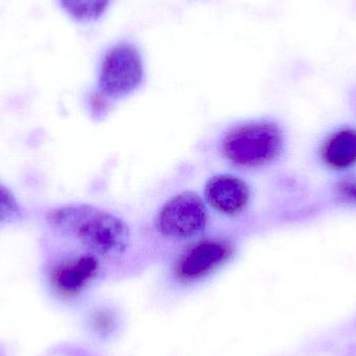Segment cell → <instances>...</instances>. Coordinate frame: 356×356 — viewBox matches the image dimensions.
<instances>
[{
  "label": "cell",
  "instance_id": "cell-1",
  "mask_svg": "<svg viewBox=\"0 0 356 356\" xmlns=\"http://www.w3.org/2000/svg\"><path fill=\"white\" fill-rule=\"evenodd\" d=\"M48 236L74 243L96 257H117L127 250L129 229L108 211L91 205H64L44 213Z\"/></svg>",
  "mask_w": 356,
  "mask_h": 356
},
{
  "label": "cell",
  "instance_id": "cell-5",
  "mask_svg": "<svg viewBox=\"0 0 356 356\" xmlns=\"http://www.w3.org/2000/svg\"><path fill=\"white\" fill-rule=\"evenodd\" d=\"M207 223L204 202L192 192L181 193L167 201L156 218L161 234L177 240L197 236L204 230Z\"/></svg>",
  "mask_w": 356,
  "mask_h": 356
},
{
  "label": "cell",
  "instance_id": "cell-4",
  "mask_svg": "<svg viewBox=\"0 0 356 356\" xmlns=\"http://www.w3.org/2000/svg\"><path fill=\"white\" fill-rule=\"evenodd\" d=\"M47 249L48 280L60 296L72 298L81 294L99 272V259L92 253L60 254Z\"/></svg>",
  "mask_w": 356,
  "mask_h": 356
},
{
  "label": "cell",
  "instance_id": "cell-12",
  "mask_svg": "<svg viewBox=\"0 0 356 356\" xmlns=\"http://www.w3.org/2000/svg\"><path fill=\"white\" fill-rule=\"evenodd\" d=\"M338 192L343 198L356 203V179H345L338 184Z\"/></svg>",
  "mask_w": 356,
  "mask_h": 356
},
{
  "label": "cell",
  "instance_id": "cell-6",
  "mask_svg": "<svg viewBox=\"0 0 356 356\" xmlns=\"http://www.w3.org/2000/svg\"><path fill=\"white\" fill-rule=\"evenodd\" d=\"M232 254L234 246L227 241H200L180 255L175 265V274L181 282H196L221 267Z\"/></svg>",
  "mask_w": 356,
  "mask_h": 356
},
{
  "label": "cell",
  "instance_id": "cell-9",
  "mask_svg": "<svg viewBox=\"0 0 356 356\" xmlns=\"http://www.w3.org/2000/svg\"><path fill=\"white\" fill-rule=\"evenodd\" d=\"M111 0H58L62 10L79 22H90L100 18Z\"/></svg>",
  "mask_w": 356,
  "mask_h": 356
},
{
  "label": "cell",
  "instance_id": "cell-7",
  "mask_svg": "<svg viewBox=\"0 0 356 356\" xmlns=\"http://www.w3.org/2000/svg\"><path fill=\"white\" fill-rule=\"evenodd\" d=\"M207 202L219 213L236 216L246 209L250 199L248 184L234 175H216L205 186Z\"/></svg>",
  "mask_w": 356,
  "mask_h": 356
},
{
  "label": "cell",
  "instance_id": "cell-10",
  "mask_svg": "<svg viewBox=\"0 0 356 356\" xmlns=\"http://www.w3.org/2000/svg\"><path fill=\"white\" fill-rule=\"evenodd\" d=\"M25 219V211L10 188L0 184V227L15 225Z\"/></svg>",
  "mask_w": 356,
  "mask_h": 356
},
{
  "label": "cell",
  "instance_id": "cell-8",
  "mask_svg": "<svg viewBox=\"0 0 356 356\" xmlns=\"http://www.w3.org/2000/svg\"><path fill=\"white\" fill-rule=\"evenodd\" d=\"M324 162L334 169H347L356 164V131L341 129L324 144L322 149Z\"/></svg>",
  "mask_w": 356,
  "mask_h": 356
},
{
  "label": "cell",
  "instance_id": "cell-2",
  "mask_svg": "<svg viewBox=\"0 0 356 356\" xmlns=\"http://www.w3.org/2000/svg\"><path fill=\"white\" fill-rule=\"evenodd\" d=\"M282 144L278 125L263 121L232 129L222 142V152L236 166L257 168L273 162L282 152Z\"/></svg>",
  "mask_w": 356,
  "mask_h": 356
},
{
  "label": "cell",
  "instance_id": "cell-11",
  "mask_svg": "<svg viewBox=\"0 0 356 356\" xmlns=\"http://www.w3.org/2000/svg\"><path fill=\"white\" fill-rule=\"evenodd\" d=\"M93 323L96 330H99V332H108L112 330L113 326H114V317L106 312H99L94 316Z\"/></svg>",
  "mask_w": 356,
  "mask_h": 356
},
{
  "label": "cell",
  "instance_id": "cell-3",
  "mask_svg": "<svg viewBox=\"0 0 356 356\" xmlns=\"http://www.w3.org/2000/svg\"><path fill=\"white\" fill-rule=\"evenodd\" d=\"M143 79V60L133 44H118L106 52L100 67L102 94L110 97L127 95L140 87Z\"/></svg>",
  "mask_w": 356,
  "mask_h": 356
}]
</instances>
